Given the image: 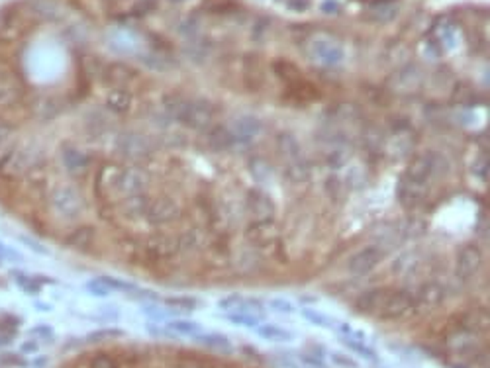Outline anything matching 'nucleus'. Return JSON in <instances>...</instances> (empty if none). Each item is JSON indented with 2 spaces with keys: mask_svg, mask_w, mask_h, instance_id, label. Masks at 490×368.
<instances>
[{
  "mask_svg": "<svg viewBox=\"0 0 490 368\" xmlns=\"http://www.w3.org/2000/svg\"><path fill=\"white\" fill-rule=\"evenodd\" d=\"M474 176L477 178H481L482 183H486V178H489V161L482 159V165H474Z\"/></svg>",
  "mask_w": 490,
  "mask_h": 368,
  "instance_id": "c9c22d12",
  "label": "nucleus"
},
{
  "mask_svg": "<svg viewBox=\"0 0 490 368\" xmlns=\"http://www.w3.org/2000/svg\"><path fill=\"white\" fill-rule=\"evenodd\" d=\"M65 243H67V247H71V249L85 251V249H89L94 243V229L89 226L76 227L75 231L65 239Z\"/></svg>",
  "mask_w": 490,
  "mask_h": 368,
  "instance_id": "dca6fc26",
  "label": "nucleus"
},
{
  "mask_svg": "<svg viewBox=\"0 0 490 368\" xmlns=\"http://www.w3.org/2000/svg\"><path fill=\"white\" fill-rule=\"evenodd\" d=\"M343 163H346V155H343L341 151H331L330 155H328V165H330L331 168L341 167Z\"/></svg>",
  "mask_w": 490,
  "mask_h": 368,
  "instance_id": "f704fd0d",
  "label": "nucleus"
},
{
  "mask_svg": "<svg viewBox=\"0 0 490 368\" xmlns=\"http://www.w3.org/2000/svg\"><path fill=\"white\" fill-rule=\"evenodd\" d=\"M51 206L61 218L73 219L83 212V198L71 186H59L51 194Z\"/></svg>",
  "mask_w": 490,
  "mask_h": 368,
  "instance_id": "39448f33",
  "label": "nucleus"
},
{
  "mask_svg": "<svg viewBox=\"0 0 490 368\" xmlns=\"http://www.w3.org/2000/svg\"><path fill=\"white\" fill-rule=\"evenodd\" d=\"M10 135H12V127L6 122H0V149L8 143Z\"/></svg>",
  "mask_w": 490,
  "mask_h": 368,
  "instance_id": "e433bc0d",
  "label": "nucleus"
},
{
  "mask_svg": "<svg viewBox=\"0 0 490 368\" xmlns=\"http://www.w3.org/2000/svg\"><path fill=\"white\" fill-rule=\"evenodd\" d=\"M441 157H438L435 153H422L416 155L414 159H410L408 167L404 171V180L416 186H423L430 180L431 176L438 175V163Z\"/></svg>",
  "mask_w": 490,
  "mask_h": 368,
  "instance_id": "20e7f679",
  "label": "nucleus"
},
{
  "mask_svg": "<svg viewBox=\"0 0 490 368\" xmlns=\"http://www.w3.org/2000/svg\"><path fill=\"white\" fill-rule=\"evenodd\" d=\"M118 149L126 155V157H132V159H139V157H145L149 153V142L145 139L144 135L139 134H126L120 137Z\"/></svg>",
  "mask_w": 490,
  "mask_h": 368,
  "instance_id": "9b49d317",
  "label": "nucleus"
},
{
  "mask_svg": "<svg viewBox=\"0 0 490 368\" xmlns=\"http://www.w3.org/2000/svg\"><path fill=\"white\" fill-rule=\"evenodd\" d=\"M287 176L290 183L302 184L304 180H308V176H310V168H308V165L302 163V161H296V163H292V165L287 168Z\"/></svg>",
  "mask_w": 490,
  "mask_h": 368,
  "instance_id": "bb28decb",
  "label": "nucleus"
},
{
  "mask_svg": "<svg viewBox=\"0 0 490 368\" xmlns=\"http://www.w3.org/2000/svg\"><path fill=\"white\" fill-rule=\"evenodd\" d=\"M22 98V86L18 83L16 75L6 67H0V108L16 106Z\"/></svg>",
  "mask_w": 490,
  "mask_h": 368,
  "instance_id": "1a4fd4ad",
  "label": "nucleus"
},
{
  "mask_svg": "<svg viewBox=\"0 0 490 368\" xmlns=\"http://www.w3.org/2000/svg\"><path fill=\"white\" fill-rule=\"evenodd\" d=\"M443 294L445 292H443V288H441L440 284L430 282V284H423L422 288H420L416 300L423 301V304H428V306H438V304L443 300Z\"/></svg>",
  "mask_w": 490,
  "mask_h": 368,
  "instance_id": "4be33fe9",
  "label": "nucleus"
},
{
  "mask_svg": "<svg viewBox=\"0 0 490 368\" xmlns=\"http://www.w3.org/2000/svg\"><path fill=\"white\" fill-rule=\"evenodd\" d=\"M165 304L173 308V310H181V311H193L198 306V301L195 298H186V296H181V298H167Z\"/></svg>",
  "mask_w": 490,
  "mask_h": 368,
  "instance_id": "c756f323",
  "label": "nucleus"
},
{
  "mask_svg": "<svg viewBox=\"0 0 490 368\" xmlns=\"http://www.w3.org/2000/svg\"><path fill=\"white\" fill-rule=\"evenodd\" d=\"M387 290L389 288H371V290L363 292L355 300V310L359 314H365V316H377Z\"/></svg>",
  "mask_w": 490,
  "mask_h": 368,
  "instance_id": "f8f14e48",
  "label": "nucleus"
},
{
  "mask_svg": "<svg viewBox=\"0 0 490 368\" xmlns=\"http://www.w3.org/2000/svg\"><path fill=\"white\" fill-rule=\"evenodd\" d=\"M380 259H382V253H380L379 247L369 245V247L361 249V251H357L351 259L347 260V270H349L351 275L357 276L369 275L371 270H375V268L379 267Z\"/></svg>",
  "mask_w": 490,
  "mask_h": 368,
  "instance_id": "6e6552de",
  "label": "nucleus"
},
{
  "mask_svg": "<svg viewBox=\"0 0 490 368\" xmlns=\"http://www.w3.org/2000/svg\"><path fill=\"white\" fill-rule=\"evenodd\" d=\"M330 359L338 368H359L355 359H353V357H349V355H343V352H334Z\"/></svg>",
  "mask_w": 490,
  "mask_h": 368,
  "instance_id": "473e14b6",
  "label": "nucleus"
},
{
  "mask_svg": "<svg viewBox=\"0 0 490 368\" xmlns=\"http://www.w3.org/2000/svg\"><path fill=\"white\" fill-rule=\"evenodd\" d=\"M261 130H263V124L259 122V117H255V116H239L234 122V130H232V134L236 135V139L237 142H251L253 139L255 135L257 134H261Z\"/></svg>",
  "mask_w": 490,
  "mask_h": 368,
  "instance_id": "ddd939ff",
  "label": "nucleus"
},
{
  "mask_svg": "<svg viewBox=\"0 0 490 368\" xmlns=\"http://www.w3.org/2000/svg\"><path fill=\"white\" fill-rule=\"evenodd\" d=\"M167 114L173 116L183 126L190 130H208L214 122V108L206 100H186L185 96H167L165 106Z\"/></svg>",
  "mask_w": 490,
  "mask_h": 368,
  "instance_id": "f03ea898",
  "label": "nucleus"
},
{
  "mask_svg": "<svg viewBox=\"0 0 490 368\" xmlns=\"http://www.w3.org/2000/svg\"><path fill=\"white\" fill-rule=\"evenodd\" d=\"M341 343L346 345L347 349L351 352H355V355H361L363 359L371 360V362H377L379 360V355H377V351L375 349H371L369 345L363 343V341H355V339H347V337H343V341Z\"/></svg>",
  "mask_w": 490,
  "mask_h": 368,
  "instance_id": "5701e85b",
  "label": "nucleus"
},
{
  "mask_svg": "<svg viewBox=\"0 0 490 368\" xmlns=\"http://www.w3.org/2000/svg\"><path fill=\"white\" fill-rule=\"evenodd\" d=\"M181 216V208L171 198H157V200H147L144 218L153 224V226H163L171 224Z\"/></svg>",
  "mask_w": 490,
  "mask_h": 368,
  "instance_id": "423d86ee",
  "label": "nucleus"
},
{
  "mask_svg": "<svg viewBox=\"0 0 490 368\" xmlns=\"http://www.w3.org/2000/svg\"><path fill=\"white\" fill-rule=\"evenodd\" d=\"M324 192H326V196L330 200H341V196H343V183L339 180L338 176H328L324 180Z\"/></svg>",
  "mask_w": 490,
  "mask_h": 368,
  "instance_id": "cd10ccee",
  "label": "nucleus"
},
{
  "mask_svg": "<svg viewBox=\"0 0 490 368\" xmlns=\"http://www.w3.org/2000/svg\"><path fill=\"white\" fill-rule=\"evenodd\" d=\"M245 206H247V212L257 219H267L273 218V212H275V204L270 200L269 196L261 190H251V192L245 196Z\"/></svg>",
  "mask_w": 490,
  "mask_h": 368,
  "instance_id": "9d476101",
  "label": "nucleus"
},
{
  "mask_svg": "<svg viewBox=\"0 0 490 368\" xmlns=\"http://www.w3.org/2000/svg\"><path fill=\"white\" fill-rule=\"evenodd\" d=\"M91 368H120L118 362L110 355H94L91 360Z\"/></svg>",
  "mask_w": 490,
  "mask_h": 368,
  "instance_id": "2f4dec72",
  "label": "nucleus"
},
{
  "mask_svg": "<svg viewBox=\"0 0 490 368\" xmlns=\"http://www.w3.org/2000/svg\"><path fill=\"white\" fill-rule=\"evenodd\" d=\"M277 147H279V151L285 155V157H288V159H298V155H300V143H298V139H296L292 134H287V132H283V134H279V137H277Z\"/></svg>",
  "mask_w": 490,
  "mask_h": 368,
  "instance_id": "412c9836",
  "label": "nucleus"
},
{
  "mask_svg": "<svg viewBox=\"0 0 490 368\" xmlns=\"http://www.w3.org/2000/svg\"><path fill=\"white\" fill-rule=\"evenodd\" d=\"M130 102H132V98L127 96L124 91H116L114 94H112L110 98H108V108L116 110V112H127L130 110Z\"/></svg>",
  "mask_w": 490,
  "mask_h": 368,
  "instance_id": "c85d7f7f",
  "label": "nucleus"
},
{
  "mask_svg": "<svg viewBox=\"0 0 490 368\" xmlns=\"http://www.w3.org/2000/svg\"><path fill=\"white\" fill-rule=\"evenodd\" d=\"M255 329H257V333L261 335L265 341L285 343V341H290V339L295 337L290 331H287V329H283V327L279 326H275V323H259Z\"/></svg>",
  "mask_w": 490,
  "mask_h": 368,
  "instance_id": "f3484780",
  "label": "nucleus"
},
{
  "mask_svg": "<svg viewBox=\"0 0 490 368\" xmlns=\"http://www.w3.org/2000/svg\"><path fill=\"white\" fill-rule=\"evenodd\" d=\"M273 218H267V219H257L255 224H251V226L247 227V237L251 239L253 243H265L269 241L270 237H273Z\"/></svg>",
  "mask_w": 490,
  "mask_h": 368,
  "instance_id": "a211bd4d",
  "label": "nucleus"
},
{
  "mask_svg": "<svg viewBox=\"0 0 490 368\" xmlns=\"http://www.w3.org/2000/svg\"><path fill=\"white\" fill-rule=\"evenodd\" d=\"M416 308H418L416 296L404 292V290H390L389 288L375 318L384 319V321H400V319L412 316Z\"/></svg>",
  "mask_w": 490,
  "mask_h": 368,
  "instance_id": "7ed1b4c3",
  "label": "nucleus"
},
{
  "mask_svg": "<svg viewBox=\"0 0 490 368\" xmlns=\"http://www.w3.org/2000/svg\"><path fill=\"white\" fill-rule=\"evenodd\" d=\"M269 308L273 311H277V314H285V316L295 314V304L285 300V298H273V300L269 301Z\"/></svg>",
  "mask_w": 490,
  "mask_h": 368,
  "instance_id": "7c9ffc66",
  "label": "nucleus"
},
{
  "mask_svg": "<svg viewBox=\"0 0 490 368\" xmlns=\"http://www.w3.org/2000/svg\"><path fill=\"white\" fill-rule=\"evenodd\" d=\"M145 178L134 168L106 167L96 176L98 194H110L118 198H132L144 192Z\"/></svg>",
  "mask_w": 490,
  "mask_h": 368,
  "instance_id": "f257e3e1",
  "label": "nucleus"
},
{
  "mask_svg": "<svg viewBox=\"0 0 490 368\" xmlns=\"http://www.w3.org/2000/svg\"><path fill=\"white\" fill-rule=\"evenodd\" d=\"M482 267V253L477 245H465L457 251L455 275L461 280H471Z\"/></svg>",
  "mask_w": 490,
  "mask_h": 368,
  "instance_id": "0eeeda50",
  "label": "nucleus"
},
{
  "mask_svg": "<svg viewBox=\"0 0 490 368\" xmlns=\"http://www.w3.org/2000/svg\"><path fill=\"white\" fill-rule=\"evenodd\" d=\"M203 326L193 319H171L165 323V333L173 337H190V335L200 333Z\"/></svg>",
  "mask_w": 490,
  "mask_h": 368,
  "instance_id": "4468645a",
  "label": "nucleus"
},
{
  "mask_svg": "<svg viewBox=\"0 0 490 368\" xmlns=\"http://www.w3.org/2000/svg\"><path fill=\"white\" fill-rule=\"evenodd\" d=\"M298 360L302 362V367L304 368H326L324 360H321L320 357H314L310 352H302V355L298 357Z\"/></svg>",
  "mask_w": 490,
  "mask_h": 368,
  "instance_id": "72a5a7b5",
  "label": "nucleus"
},
{
  "mask_svg": "<svg viewBox=\"0 0 490 368\" xmlns=\"http://www.w3.org/2000/svg\"><path fill=\"white\" fill-rule=\"evenodd\" d=\"M302 318L308 319L314 326L324 327V329H336V321L334 319L328 318L326 314H320L318 310H312V308H304L302 310Z\"/></svg>",
  "mask_w": 490,
  "mask_h": 368,
  "instance_id": "a878e982",
  "label": "nucleus"
},
{
  "mask_svg": "<svg viewBox=\"0 0 490 368\" xmlns=\"http://www.w3.org/2000/svg\"><path fill=\"white\" fill-rule=\"evenodd\" d=\"M63 163H65V167H67L69 173H81V171H85L86 167H89V157H86L83 151L75 149V147H69V149H65V153H63Z\"/></svg>",
  "mask_w": 490,
  "mask_h": 368,
  "instance_id": "aec40b11",
  "label": "nucleus"
},
{
  "mask_svg": "<svg viewBox=\"0 0 490 368\" xmlns=\"http://www.w3.org/2000/svg\"><path fill=\"white\" fill-rule=\"evenodd\" d=\"M422 186H416V184H410L402 180V184L398 186V198L402 202L404 208H414L422 202Z\"/></svg>",
  "mask_w": 490,
  "mask_h": 368,
  "instance_id": "6ab92c4d",
  "label": "nucleus"
},
{
  "mask_svg": "<svg viewBox=\"0 0 490 368\" xmlns=\"http://www.w3.org/2000/svg\"><path fill=\"white\" fill-rule=\"evenodd\" d=\"M226 319L232 321L234 326H239V327H257L259 323H261L259 316H255V314H247V311H229L228 316H226Z\"/></svg>",
  "mask_w": 490,
  "mask_h": 368,
  "instance_id": "393cba45",
  "label": "nucleus"
},
{
  "mask_svg": "<svg viewBox=\"0 0 490 368\" xmlns=\"http://www.w3.org/2000/svg\"><path fill=\"white\" fill-rule=\"evenodd\" d=\"M208 143H210L214 149L226 151L232 149L237 143L236 135L232 134V130H226L222 126H214L208 130Z\"/></svg>",
  "mask_w": 490,
  "mask_h": 368,
  "instance_id": "2eb2a0df",
  "label": "nucleus"
},
{
  "mask_svg": "<svg viewBox=\"0 0 490 368\" xmlns=\"http://www.w3.org/2000/svg\"><path fill=\"white\" fill-rule=\"evenodd\" d=\"M196 341L204 347H210V349H220V351H226L229 349V339L226 335L220 333H208V335H196Z\"/></svg>",
  "mask_w": 490,
  "mask_h": 368,
  "instance_id": "b1692460",
  "label": "nucleus"
}]
</instances>
